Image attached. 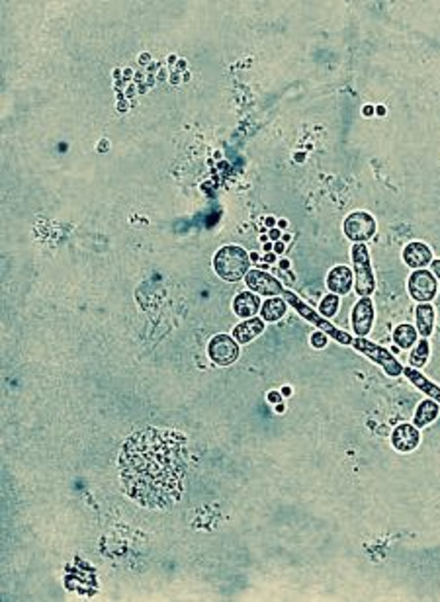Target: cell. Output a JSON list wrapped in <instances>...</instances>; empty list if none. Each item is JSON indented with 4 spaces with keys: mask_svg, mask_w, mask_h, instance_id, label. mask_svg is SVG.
<instances>
[{
    "mask_svg": "<svg viewBox=\"0 0 440 602\" xmlns=\"http://www.w3.org/2000/svg\"><path fill=\"white\" fill-rule=\"evenodd\" d=\"M403 262L407 264L413 270H421V268H426L431 262H433V251L431 246L425 243H419V241H413L409 243L401 252Z\"/></svg>",
    "mask_w": 440,
    "mask_h": 602,
    "instance_id": "cell-12",
    "label": "cell"
},
{
    "mask_svg": "<svg viewBox=\"0 0 440 602\" xmlns=\"http://www.w3.org/2000/svg\"><path fill=\"white\" fill-rule=\"evenodd\" d=\"M122 485L147 509L180 501L186 477V438L176 430L147 427L129 436L120 454Z\"/></svg>",
    "mask_w": 440,
    "mask_h": 602,
    "instance_id": "cell-1",
    "label": "cell"
},
{
    "mask_svg": "<svg viewBox=\"0 0 440 602\" xmlns=\"http://www.w3.org/2000/svg\"><path fill=\"white\" fill-rule=\"evenodd\" d=\"M372 112H374V108L372 106H366L364 108V115H366V118H370V115H372Z\"/></svg>",
    "mask_w": 440,
    "mask_h": 602,
    "instance_id": "cell-27",
    "label": "cell"
},
{
    "mask_svg": "<svg viewBox=\"0 0 440 602\" xmlns=\"http://www.w3.org/2000/svg\"><path fill=\"white\" fill-rule=\"evenodd\" d=\"M352 272H354V291L358 298H370L376 291V276L370 264V251L366 243L352 244Z\"/></svg>",
    "mask_w": 440,
    "mask_h": 602,
    "instance_id": "cell-4",
    "label": "cell"
},
{
    "mask_svg": "<svg viewBox=\"0 0 440 602\" xmlns=\"http://www.w3.org/2000/svg\"><path fill=\"white\" fill-rule=\"evenodd\" d=\"M309 343H312L313 348L321 351V348H325L327 343H329V336H327L323 331H315L312 335V338H309Z\"/></svg>",
    "mask_w": 440,
    "mask_h": 602,
    "instance_id": "cell-23",
    "label": "cell"
},
{
    "mask_svg": "<svg viewBox=\"0 0 440 602\" xmlns=\"http://www.w3.org/2000/svg\"><path fill=\"white\" fill-rule=\"evenodd\" d=\"M270 237H272V239H278V237H280V231L274 229V231H270Z\"/></svg>",
    "mask_w": 440,
    "mask_h": 602,
    "instance_id": "cell-32",
    "label": "cell"
},
{
    "mask_svg": "<svg viewBox=\"0 0 440 602\" xmlns=\"http://www.w3.org/2000/svg\"><path fill=\"white\" fill-rule=\"evenodd\" d=\"M429 356H431V344H429V338H421L417 341V344L413 346V351L409 354V366L411 368H421L426 366L429 362Z\"/></svg>",
    "mask_w": 440,
    "mask_h": 602,
    "instance_id": "cell-21",
    "label": "cell"
},
{
    "mask_svg": "<svg viewBox=\"0 0 440 602\" xmlns=\"http://www.w3.org/2000/svg\"><path fill=\"white\" fill-rule=\"evenodd\" d=\"M278 227L286 229V227H288V222H286V219H280V222H278Z\"/></svg>",
    "mask_w": 440,
    "mask_h": 602,
    "instance_id": "cell-28",
    "label": "cell"
},
{
    "mask_svg": "<svg viewBox=\"0 0 440 602\" xmlns=\"http://www.w3.org/2000/svg\"><path fill=\"white\" fill-rule=\"evenodd\" d=\"M282 298L286 299V303L292 305L294 309H296L297 313H300V317H304L307 323H312V325H315V328L317 331H323L327 336H331L333 341H337L339 344H352V336L349 335V333H344V331H341L339 327H334L333 323H331V319H325L323 315L319 311H315L312 305H307L304 301V299L300 298V296H296L294 291L290 290H284V294H282Z\"/></svg>",
    "mask_w": 440,
    "mask_h": 602,
    "instance_id": "cell-3",
    "label": "cell"
},
{
    "mask_svg": "<svg viewBox=\"0 0 440 602\" xmlns=\"http://www.w3.org/2000/svg\"><path fill=\"white\" fill-rule=\"evenodd\" d=\"M265 260H268V262H274V254H266Z\"/></svg>",
    "mask_w": 440,
    "mask_h": 602,
    "instance_id": "cell-34",
    "label": "cell"
},
{
    "mask_svg": "<svg viewBox=\"0 0 440 602\" xmlns=\"http://www.w3.org/2000/svg\"><path fill=\"white\" fill-rule=\"evenodd\" d=\"M352 348L357 352H360V354L368 356L374 364L384 368V372H386L387 375H392V378L403 375V366L399 364V360L395 358L394 352L389 351V348H384V346H379V344L370 343L366 336L352 338Z\"/></svg>",
    "mask_w": 440,
    "mask_h": 602,
    "instance_id": "cell-5",
    "label": "cell"
},
{
    "mask_svg": "<svg viewBox=\"0 0 440 602\" xmlns=\"http://www.w3.org/2000/svg\"><path fill=\"white\" fill-rule=\"evenodd\" d=\"M440 415V405L434 399H423L417 405V411L413 415V425L417 428H425L429 425H433L434 420L439 419Z\"/></svg>",
    "mask_w": 440,
    "mask_h": 602,
    "instance_id": "cell-17",
    "label": "cell"
},
{
    "mask_svg": "<svg viewBox=\"0 0 440 602\" xmlns=\"http://www.w3.org/2000/svg\"><path fill=\"white\" fill-rule=\"evenodd\" d=\"M421 444V432L415 425H409V422H403L399 427L394 428L392 432V446L395 450L401 452V454H407V452H413Z\"/></svg>",
    "mask_w": 440,
    "mask_h": 602,
    "instance_id": "cell-11",
    "label": "cell"
},
{
    "mask_svg": "<svg viewBox=\"0 0 440 602\" xmlns=\"http://www.w3.org/2000/svg\"><path fill=\"white\" fill-rule=\"evenodd\" d=\"M265 222H266V225H268V227H272L274 223H276V222H274V217H266Z\"/></svg>",
    "mask_w": 440,
    "mask_h": 602,
    "instance_id": "cell-30",
    "label": "cell"
},
{
    "mask_svg": "<svg viewBox=\"0 0 440 602\" xmlns=\"http://www.w3.org/2000/svg\"><path fill=\"white\" fill-rule=\"evenodd\" d=\"M260 307H262V303H260L258 294L251 290L237 294L235 299H233V311H235L237 317H243V319L255 317L260 311Z\"/></svg>",
    "mask_w": 440,
    "mask_h": 602,
    "instance_id": "cell-15",
    "label": "cell"
},
{
    "mask_svg": "<svg viewBox=\"0 0 440 602\" xmlns=\"http://www.w3.org/2000/svg\"><path fill=\"white\" fill-rule=\"evenodd\" d=\"M286 309H288V303L284 298H270L266 299L262 307H260V317L266 321V323H276L280 321L284 315H286Z\"/></svg>",
    "mask_w": 440,
    "mask_h": 602,
    "instance_id": "cell-19",
    "label": "cell"
},
{
    "mask_svg": "<svg viewBox=\"0 0 440 602\" xmlns=\"http://www.w3.org/2000/svg\"><path fill=\"white\" fill-rule=\"evenodd\" d=\"M208 354L212 358L213 364L218 366H231L235 364L241 356V348L233 336L229 335H215L208 343Z\"/></svg>",
    "mask_w": 440,
    "mask_h": 602,
    "instance_id": "cell-8",
    "label": "cell"
},
{
    "mask_svg": "<svg viewBox=\"0 0 440 602\" xmlns=\"http://www.w3.org/2000/svg\"><path fill=\"white\" fill-rule=\"evenodd\" d=\"M354 272L349 266H334L329 274H327V288L331 294L337 296H349L352 286H354Z\"/></svg>",
    "mask_w": 440,
    "mask_h": 602,
    "instance_id": "cell-13",
    "label": "cell"
},
{
    "mask_svg": "<svg viewBox=\"0 0 440 602\" xmlns=\"http://www.w3.org/2000/svg\"><path fill=\"white\" fill-rule=\"evenodd\" d=\"M374 303L370 298H360L352 307L350 313V323H352V331L357 336H368V333L372 331L374 325Z\"/></svg>",
    "mask_w": 440,
    "mask_h": 602,
    "instance_id": "cell-10",
    "label": "cell"
},
{
    "mask_svg": "<svg viewBox=\"0 0 440 602\" xmlns=\"http://www.w3.org/2000/svg\"><path fill=\"white\" fill-rule=\"evenodd\" d=\"M403 375H405V378H407L415 388L421 389L429 399H434V401L440 405V385L433 383V381L429 380L425 374H421L417 368H411V366L403 368Z\"/></svg>",
    "mask_w": 440,
    "mask_h": 602,
    "instance_id": "cell-16",
    "label": "cell"
},
{
    "mask_svg": "<svg viewBox=\"0 0 440 602\" xmlns=\"http://www.w3.org/2000/svg\"><path fill=\"white\" fill-rule=\"evenodd\" d=\"M274 251L278 252V254H280V252H284V243H276V244H274Z\"/></svg>",
    "mask_w": 440,
    "mask_h": 602,
    "instance_id": "cell-26",
    "label": "cell"
},
{
    "mask_svg": "<svg viewBox=\"0 0 440 602\" xmlns=\"http://www.w3.org/2000/svg\"><path fill=\"white\" fill-rule=\"evenodd\" d=\"M284 411H286V407H284V405L282 403L276 405V412H284Z\"/></svg>",
    "mask_w": 440,
    "mask_h": 602,
    "instance_id": "cell-31",
    "label": "cell"
},
{
    "mask_svg": "<svg viewBox=\"0 0 440 602\" xmlns=\"http://www.w3.org/2000/svg\"><path fill=\"white\" fill-rule=\"evenodd\" d=\"M266 321L262 317H251V319H245L243 323H239L233 327V338H235L239 344H249L251 341H255L258 335L265 333Z\"/></svg>",
    "mask_w": 440,
    "mask_h": 602,
    "instance_id": "cell-14",
    "label": "cell"
},
{
    "mask_svg": "<svg viewBox=\"0 0 440 602\" xmlns=\"http://www.w3.org/2000/svg\"><path fill=\"white\" fill-rule=\"evenodd\" d=\"M407 290H409L413 301L431 303L439 294V280L431 270H425V268L413 270L409 274V280H407Z\"/></svg>",
    "mask_w": 440,
    "mask_h": 602,
    "instance_id": "cell-6",
    "label": "cell"
},
{
    "mask_svg": "<svg viewBox=\"0 0 440 602\" xmlns=\"http://www.w3.org/2000/svg\"><path fill=\"white\" fill-rule=\"evenodd\" d=\"M417 333L421 338H429L434 331V307L431 303H419L415 309Z\"/></svg>",
    "mask_w": 440,
    "mask_h": 602,
    "instance_id": "cell-18",
    "label": "cell"
},
{
    "mask_svg": "<svg viewBox=\"0 0 440 602\" xmlns=\"http://www.w3.org/2000/svg\"><path fill=\"white\" fill-rule=\"evenodd\" d=\"M419 341V333L417 328L411 327L409 323H401L394 328V343L397 344V348L401 351H407V348H413Z\"/></svg>",
    "mask_w": 440,
    "mask_h": 602,
    "instance_id": "cell-20",
    "label": "cell"
},
{
    "mask_svg": "<svg viewBox=\"0 0 440 602\" xmlns=\"http://www.w3.org/2000/svg\"><path fill=\"white\" fill-rule=\"evenodd\" d=\"M431 272L436 276V280H440V260H433V262H431Z\"/></svg>",
    "mask_w": 440,
    "mask_h": 602,
    "instance_id": "cell-25",
    "label": "cell"
},
{
    "mask_svg": "<svg viewBox=\"0 0 440 602\" xmlns=\"http://www.w3.org/2000/svg\"><path fill=\"white\" fill-rule=\"evenodd\" d=\"M213 270L225 282H239L251 270V254L237 244H225L213 256Z\"/></svg>",
    "mask_w": 440,
    "mask_h": 602,
    "instance_id": "cell-2",
    "label": "cell"
},
{
    "mask_svg": "<svg viewBox=\"0 0 440 602\" xmlns=\"http://www.w3.org/2000/svg\"><path fill=\"white\" fill-rule=\"evenodd\" d=\"M245 284L247 288L258 296H270V298H276V296H282L284 294V286H282L272 274H268L265 270H258V268H252L249 270V274L245 276Z\"/></svg>",
    "mask_w": 440,
    "mask_h": 602,
    "instance_id": "cell-9",
    "label": "cell"
},
{
    "mask_svg": "<svg viewBox=\"0 0 440 602\" xmlns=\"http://www.w3.org/2000/svg\"><path fill=\"white\" fill-rule=\"evenodd\" d=\"M280 268H282V270H284V268H290V262H288V260H284V259H282V260H280Z\"/></svg>",
    "mask_w": 440,
    "mask_h": 602,
    "instance_id": "cell-29",
    "label": "cell"
},
{
    "mask_svg": "<svg viewBox=\"0 0 440 602\" xmlns=\"http://www.w3.org/2000/svg\"><path fill=\"white\" fill-rule=\"evenodd\" d=\"M282 399H284L282 391H270V393L266 395V401H268V403H274V405L282 403Z\"/></svg>",
    "mask_w": 440,
    "mask_h": 602,
    "instance_id": "cell-24",
    "label": "cell"
},
{
    "mask_svg": "<svg viewBox=\"0 0 440 602\" xmlns=\"http://www.w3.org/2000/svg\"><path fill=\"white\" fill-rule=\"evenodd\" d=\"M339 307H341V296H337V294H329V296H325V298L321 299V303H319V313H321L325 319H333L334 315H337V311H339Z\"/></svg>",
    "mask_w": 440,
    "mask_h": 602,
    "instance_id": "cell-22",
    "label": "cell"
},
{
    "mask_svg": "<svg viewBox=\"0 0 440 602\" xmlns=\"http://www.w3.org/2000/svg\"><path fill=\"white\" fill-rule=\"evenodd\" d=\"M290 393H292V388H284V389H282V395H284V397L290 395Z\"/></svg>",
    "mask_w": 440,
    "mask_h": 602,
    "instance_id": "cell-33",
    "label": "cell"
},
{
    "mask_svg": "<svg viewBox=\"0 0 440 602\" xmlns=\"http://www.w3.org/2000/svg\"><path fill=\"white\" fill-rule=\"evenodd\" d=\"M342 231H344L347 239H350L352 243H366V241H370L376 235L378 223L368 212H352V214L344 217Z\"/></svg>",
    "mask_w": 440,
    "mask_h": 602,
    "instance_id": "cell-7",
    "label": "cell"
}]
</instances>
